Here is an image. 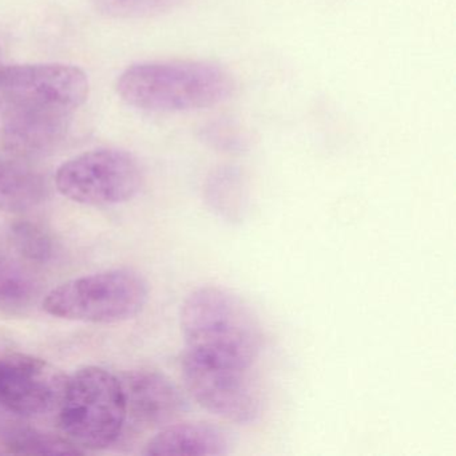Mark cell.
<instances>
[{
    "label": "cell",
    "mask_w": 456,
    "mask_h": 456,
    "mask_svg": "<svg viewBox=\"0 0 456 456\" xmlns=\"http://www.w3.org/2000/svg\"><path fill=\"white\" fill-rule=\"evenodd\" d=\"M66 380L50 362L28 354L0 356V442L25 419L60 407Z\"/></svg>",
    "instance_id": "8"
},
{
    "label": "cell",
    "mask_w": 456,
    "mask_h": 456,
    "mask_svg": "<svg viewBox=\"0 0 456 456\" xmlns=\"http://www.w3.org/2000/svg\"><path fill=\"white\" fill-rule=\"evenodd\" d=\"M148 297V282L142 276L129 269H116L54 288L45 298L44 309L60 319L110 324L137 316Z\"/></svg>",
    "instance_id": "4"
},
{
    "label": "cell",
    "mask_w": 456,
    "mask_h": 456,
    "mask_svg": "<svg viewBox=\"0 0 456 456\" xmlns=\"http://www.w3.org/2000/svg\"><path fill=\"white\" fill-rule=\"evenodd\" d=\"M188 0H92L94 9L117 20H140L175 12Z\"/></svg>",
    "instance_id": "15"
},
{
    "label": "cell",
    "mask_w": 456,
    "mask_h": 456,
    "mask_svg": "<svg viewBox=\"0 0 456 456\" xmlns=\"http://www.w3.org/2000/svg\"><path fill=\"white\" fill-rule=\"evenodd\" d=\"M55 183L63 196L78 204H122L140 191L142 170L127 151L95 149L61 165Z\"/></svg>",
    "instance_id": "6"
},
{
    "label": "cell",
    "mask_w": 456,
    "mask_h": 456,
    "mask_svg": "<svg viewBox=\"0 0 456 456\" xmlns=\"http://www.w3.org/2000/svg\"><path fill=\"white\" fill-rule=\"evenodd\" d=\"M127 416L148 428L175 423L186 410V402L175 383L157 370H134L121 381Z\"/></svg>",
    "instance_id": "9"
},
{
    "label": "cell",
    "mask_w": 456,
    "mask_h": 456,
    "mask_svg": "<svg viewBox=\"0 0 456 456\" xmlns=\"http://www.w3.org/2000/svg\"><path fill=\"white\" fill-rule=\"evenodd\" d=\"M185 352L252 370L263 351V328L250 306L231 290L202 287L180 314Z\"/></svg>",
    "instance_id": "2"
},
{
    "label": "cell",
    "mask_w": 456,
    "mask_h": 456,
    "mask_svg": "<svg viewBox=\"0 0 456 456\" xmlns=\"http://www.w3.org/2000/svg\"><path fill=\"white\" fill-rule=\"evenodd\" d=\"M116 89L138 110L188 113L228 102L237 84L228 69L209 61H151L122 71Z\"/></svg>",
    "instance_id": "1"
},
{
    "label": "cell",
    "mask_w": 456,
    "mask_h": 456,
    "mask_svg": "<svg viewBox=\"0 0 456 456\" xmlns=\"http://www.w3.org/2000/svg\"><path fill=\"white\" fill-rule=\"evenodd\" d=\"M63 431L90 448L113 444L127 420L121 380L100 367H85L66 380L60 407Z\"/></svg>",
    "instance_id": "3"
},
{
    "label": "cell",
    "mask_w": 456,
    "mask_h": 456,
    "mask_svg": "<svg viewBox=\"0 0 456 456\" xmlns=\"http://www.w3.org/2000/svg\"><path fill=\"white\" fill-rule=\"evenodd\" d=\"M181 370L186 391L208 412L239 426L260 420L263 400L248 368L183 352Z\"/></svg>",
    "instance_id": "7"
},
{
    "label": "cell",
    "mask_w": 456,
    "mask_h": 456,
    "mask_svg": "<svg viewBox=\"0 0 456 456\" xmlns=\"http://www.w3.org/2000/svg\"><path fill=\"white\" fill-rule=\"evenodd\" d=\"M205 205L216 217L229 224H241L249 215L250 188L241 167L223 165L205 178Z\"/></svg>",
    "instance_id": "12"
},
{
    "label": "cell",
    "mask_w": 456,
    "mask_h": 456,
    "mask_svg": "<svg viewBox=\"0 0 456 456\" xmlns=\"http://www.w3.org/2000/svg\"><path fill=\"white\" fill-rule=\"evenodd\" d=\"M200 137L205 145L220 153H244L250 145L248 133L237 122L229 118L208 121L200 130Z\"/></svg>",
    "instance_id": "17"
},
{
    "label": "cell",
    "mask_w": 456,
    "mask_h": 456,
    "mask_svg": "<svg viewBox=\"0 0 456 456\" xmlns=\"http://www.w3.org/2000/svg\"><path fill=\"white\" fill-rule=\"evenodd\" d=\"M73 117L4 111V145L20 157H38L54 151L66 138Z\"/></svg>",
    "instance_id": "10"
},
{
    "label": "cell",
    "mask_w": 456,
    "mask_h": 456,
    "mask_svg": "<svg viewBox=\"0 0 456 456\" xmlns=\"http://www.w3.org/2000/svg\"><path fill=\"white\" fill-rule=\"evenodd\" d=\"M89 89L86 74L65 63L12 66L0 74L4 111L74 117L86 102Z\"/></svg>",
    "instance_id": "5"
},
{
    "label": "cell",
    "mask_w": 456,
    "mask_h": 456,
    "mask_svg": "<svg viewBox=\"0 0 456 456\" xmlns=\"http://www.w3.org/2000/svg\"><path fill=\"white\" fill-rule=\"evenodd\" d=\"M47 186L41 175L20 162L0 157V212H26L45 201Z\"/></svg>",
    "instance_id": "13"
},
{
    "label": "cell",
    "mask_w": 456,
    "mask_h": 456,
    "mask_svg": "<svg viewBox=\"0 0 456 456\" xmlns=\"http://www.w3.org/2000/svg\"><path fill=\"white\" fill-rule=\"evenodd\" d=\"M228 435L207 421L172 423L159 428L145 448L151 456H225L231 453Z\"/></svg>",
    "instance_id": "11"
},
{
    "label": "cell",
    "mask_w": 456,
    "mask_h": 456,
    "mask_svg": "<svg viewBox=\"0 0 456 456\" xmlns=\"http://www.w3.org/2000/svg\"><path fill=\"white\" fill-rule=\"evenodd\" d=\"M37 295L38 287L33 277L0 253V311L22 314L33 305Z\"/></svg>",
    "instance_id": "14"
},
{
    "label": "cell",
    "mask_w": 456,
    "mask_h": 456,
    "mask_svg": "<svg viewBox=\"0 0 456 456\" xmlns=\"http://www.w3.org/2000/svg\"><path fill=\"white\" fill-rule=\"evenodd\" d=\"M12 247L31 263H49L54 256V242L42 226L30 221L14 224L10 229Z\"/></svg>",
    "instance_id": "16"
},
{
    "label": "cell",
    "mask_w": 456,
    "mask_h": 456,
    "mask_svg": "<svg viewBox=\"0 0 456 456\" xmlns=\"http://www.w3.org/2000/svg\"><path fill=\"white\" fill-rule=\"evenodd\" d=\"M4 61H2V52H0V74L4 71Z\"/></svg>",
    "instance_id": "18"
}]
</instances>
